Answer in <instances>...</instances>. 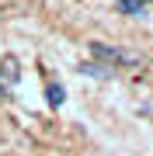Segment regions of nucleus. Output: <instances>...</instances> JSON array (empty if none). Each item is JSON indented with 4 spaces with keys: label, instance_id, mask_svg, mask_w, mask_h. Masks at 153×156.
Returning <instances> with one entry per match:
<instances>
[{
    "label": "nucleus",
    "instance_id": "obj_1",
    "mask_svg": "<svg viewBox=\"0 0 153 156\" xmlns=\"http://www.w3.org/2000/svg\"><path fill=\"white\" fill-rule=\"evenodd\" d=\"M87 49H91V59L104 62V66H139V56H132V52L118 49V45H108V42H91Z\"/></svg>",
    "mask_w": 153,
    "mask_h": 156
},
{
    "label": "nucleus",
    "instance_id": "obj_2",
    "mask_svg": "<svg viewBox=\"0 0 153 156\" xmlns=\"http://www.w3.org/2000/svg\"><path fill=\"white\" fill-rule=\"evenodd\" d=\"M17 80H21V62L14 56H4L0 59V94H11L17 87Z\"/></svg>",
    "mask_w": 153,
    "mask_h": 156
},
{
    "label": "nucleus",
    "instance_id": "obj_3",
    "mask_svg": "<svg viewBox=\"0 0 153 156\" xmlns=\"http://www.w3.org/2000/svg\"><path fill=\"white\" fill-rule=\"evenodd\" d=\"M115 7H118V14L139 17V14H143V7H146V0H115Z\"/></svg>",
    "mask_w": 153,
    "mask_h": 156
},
{
    "label": "nucleus",
    "instance_id": "obj_4",
    "mask_svg": "<svg viewBox=\"0 0 153 156\" xmlns=\"http://www.w3.org/2000/svg\"><path fill=\"white\" fill-rule=\"evenodd\" d=\"M46 101H49V108H63V101H66L63 83H49V87H46Z\"/></svg>",
    "mask_w": 153,
    "mask_h": 156
},
{
    "label": "nucleus",
    "instance_id": "obj_5",
    "mask_svg": "<svg viewBox=\"0 0 153 156\" xmlns=\"http://www.w3.org/2000/svg\"><path fill=\"white\" fill-rule=\"evenodd\" d=\"M108 69L111 66H104V62H84V66H80V73H84V76H108Z\"/></svg>",
    "mask_w": 153,
    "mask_h": 156
},
{
    "label": "nucleus",
    "instance_id": "obj_6",
    "mask_svg": "<svg viewBox=\"0 0 153 156\" xmlns=\"http://www.w3.org/2000/svg\"><path fill=\"white\" fill-rule=\"evenodd\" d=\"M146 4H150V0H146Z\"/></svg>",
    "mask_w": 153,
    "mask_h": 156
}]
</instances>
